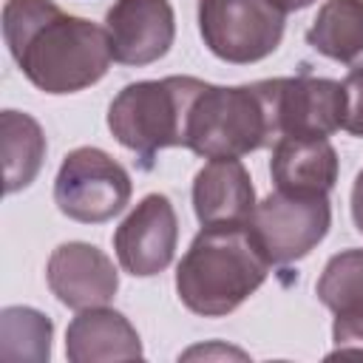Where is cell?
<instances>
[{"label": "cell", "mask_w": 363, "mask_h": 363, "mask_svg": "<svg viewBox=\"0 0 363 363\" xmlns=\"http://www.w3.org/2000/svg\"><path fill=\"white\" fill-rule=\"evenodd\" d=\"M176 244L179 218L164 193H147L113 233L119 267L133 278H153L164 272L176 255Z\"/></svg>", "instance_id": "cell-9"}, {"label": "cell", "mask_w": 363, "mask_h": 363, "mask_svg": "<svg viewBox=\"0 0 363 363\" xmlns=\"http://www.w3.org/2000/svg\"><path fill=\"white\" fill-rule=\"evenodd\" d=\"M337 150L329 139L284 136L272 145L269 176L275 190L284 193H320L329 196L337 182Z\"/></svg>", "instance_id": "cell-14"}, {"label": "cell", "mask_w": 363, "mask_h": 363, "mask_svg": "<svg viewBox=\"0 0 363 363\" xmlns=\"http://www.w3.org/2000/svg\"><path fill=\"white\" fill-rule=\"evenodd\" d=\"M269 267L250 224L201 227L176 267V295L193 315L224 318L267 281Z\"/></svg>", "instance_id": "cell-2"}, {"label": "cell", "mask_w": 363, "mask_h": 363, "mask_svg": "<svg viewBox=\"0 0 363 363\" xmlns=\"http://www.w3.org/2000/svg\"><path fill=\"white\" fill-rule=\"evenodd\" d=\"M343 96H346L343 130L363 139V68L346 74V79H343Z\"/></svg>", "instance_id": "cell-20"}, {"label": "cell", "mask_w": 363, "mask_h": 363, "mask_svg": "<svg viewBox=\"0 0 363 363\" xmlns=\"http://www.w3.org/2000/svg\"><path fill=\"white\" fill-rule=\"evenodd\" d=\"M306 45L352 71L363 68V0H326L312 26Z\"/></svg>", "instance_id": "cell-15"}, {"label": "cell", "mask_w": 363, "mask_h": 363, "mask_svg": "<svg viewBox=\"0 0 363 363\" xmlns=\"http://www.w3.org/2000/svg\"><path fill=\"white\" fill-rule=\"evenodd\" d=\"M45 133L40 122L31 113L11 111L6 108L0 113V150H3V179H6V193H20L26 190L43 162H45Z\"/></svg>", "instance_id": "cell-16"}, {"label": "cell", "mask_w": 363, "mask_h": 363, "mask_svg": "<svg viewBox=\"0 0 363 363\" xmlns=\"http://www.w3.org/2000/svg\"><path fill=\"white\" fill-rule=\"evenodd\" d=\"M318 301L335 315L363 309V247L340 250L332 255L315 284Z\"/></svg>", "instance_id": "cell-18"}, {"label": "cell", "mask_w": 363, "mask_h": 363, "mask_svg": "<svg viewBox=\"0 0 363 363\" xmlns=\"http://www.w3.org/2000/svg\"><path fill=\"white\" fill-rule=\"evenodd\" d=\"M45 281L51 295L68 309L108 306L119 289V272L113 261L88 241L60 244L45 264Z\"/></svg>", "instance_id": "cell-11"}, {"label": "cell", "mask_w": 363, "mask_h": 363, "mask_svg": "<svg viewBox=\"0 0 363 363\" xmlns=\"http://www.w3.org/2000/svg\"><path fill=\"white\" fill-rule=\"evenodd\" d=\"M54 323L31 306H6L0 312V354L6 360H48Z\"/></svg>", "instance_id": "cell-17"}, {"label": "cell", "mask_w": 363, "mask_h": 363, "mask_svg": "<svg viewBox=\"0 0 363 363\" xmlns=\"http://www.w3.org/2000/svg\"><path fill=\"white\" fill-rule=\"evenodd\" d=\"M284 11H303V9H309L315 0H275Z\"/></svg>", "instance_id": "cell-22"}, {"label": "cell", "mask_w": 363, "mask_h": 363, "mask_svg": "<svg viewBox=\"0 0 363 363\" xmlns=\"http://www.w3.org/2000/svg\"><path fill=\"white\" fill-rule=\"evenodd\" d=\"M65 354L71 363L142 360L145 349L136 326L111 306L79 309L65 329Z\"/></svg>", "instance_id": "cell-13"}, {"label": "cell", "mask_w": 363, "mask_h": 363, "mask_svg": "<svg viewBox=\"0 0 363 363\" xmlns=\"http://www.w3.org/2000/svg\"><path fill=\"white\" fill-rule=\"evenodd\" d=\"M275 145L269 111L258 82H204L187 113V145L204 159H241Z\"/></svg>", "instance_id": "cell-4"}, {"label": "cell", "mask_w": 363, "mask_h": 363, "mask_svg": "<svg viewBox=\"0 0 363 363\" xmlns=\"http://www.w3.org/2000/svg\"><path fill=\"white\" fill-rule=\"evenodd\" d=\"M201 85L199 77L130 82L108 105V130L142 170H153L159 150L187 145V113Z\"/></svg>", "instance_id": "cell-3"}, {"label": "cell", "mask_w": 363, "mask_h": 363, "mask_svg": "<svg viewBox=\"0 0 363 363\" xmlns=\"http://www.w3.org/2000/svg\"><path fill=\"white\" fill-rule=\"evenodd\" d=\"M352 221L357 233H363V170L354 176V184H352Z\"/></svg>", "instance_id": "cell-21"}, {"label": "cell", "mask_w": 363, "mask_h": 363, "mask_svg": "<svg viewBox=\"0 0 363 363\" xmlns=\"http://www.w3.org/2000/svg\"><path fill=\"white\" fill-rule=\"evenodd\" d=\"M332 227L329 196L275 190L255 204L250 230L272 267L306 258Z\"/></svg>", "instance_id": "cell-8"}, {"label": "cell", "mask_w": 363, "mask_h": 363, "mask_svg": "<svg viewBox=\"0 0 363 363\" xmlns=\"http://www.w3.org/2000/svg\"><path fill=\"white\" fill-rule=\"evenodd\" d=\"M113 62L150 65L162 60L176 40V11L170 0H116L105 14Z\"/></svg>", "instance_id": "cell-10"}, {"label": "cell", "mask_w": 363, "mask_h": 363, "mask_svg": "<svg viewBox=\"0 0 363 363\" xmlns=\"http://www.w3.org/2000/svg\"><path fill=\"white\" fill-rule=\"evenodd\" d=\"M130 173L102 147H74L54 179V204L79 224H105L130 201Z\"/></svg>", "instance_id": "cell-6"}, {"label": "cell", "mask_w": 363, "mask_h": 363, "mask_svg": "<svg viewBox=\"0 0 363 363\" xmlns=\"http://www.w3.org/2000/svg\"><path fill=\"white\" fill-rule=\"evenodd\" d=\"M199 31L213 57L250 65L275 54L286 11L275 0H199Z\"/></svg>", "instance_id": "cell-5"}, {"label": "cell", "mask_w": 363, "mask_h": 363, "mask_svg": "<svg viewBox=\"0 0 363 363\" xmlns=\"http://www.w3.org/2000/svg\"><path fill=\"white\" fill-rule=\"evenodd\" d=\"M255 187L241 159H210L193 179V213L201 227L250 224Z\"/></svg>", "instance_id": "cell-12"}, {"label": "cell", "mask_w": 363, "mask_h": 363, "mask_svg": "<svg viewBox=\"0 0 363 363\" xmlns=\"http://www.w3.org/2000/svg\"><path fill=\"white\" fill-rule=\"evenodd\" d=\"M258 88L269 111L275 142L284 136L329 139L335 130H343V82L303 71L295 77L258 79Z\"/></svg>", "instance_id": "cell-7"}, {"label": "cell", "mask_w": 363, "mask_h": 363, "mask_svg": "<svg viewBox=\"0 0 363 363\" xmlns=\"http://www.w3.org/2000/svg\"><path fill=\"white\" fill-rule=\"evenodd\" d=\"M332 340L335 354H363V309L349 315H335L332 323Z\"/></svg>", "instance_id": "cell-19"}, {"label": "cell", "mask_w": 363, "mask_h": 363, "mask_svg": "<svg viewBox=\"0 0 363 363\" xmlns=\"http://www.w3.org/2000/svg\"><path fill=\"white\" fill-rule=\"evenodd\" d=\"M3 40L23 77L51 96L96 85L113 62L105 26L65 14L54 0H6Z\"/></svg>", "instance_id": "cell-1"}]
</instances>
